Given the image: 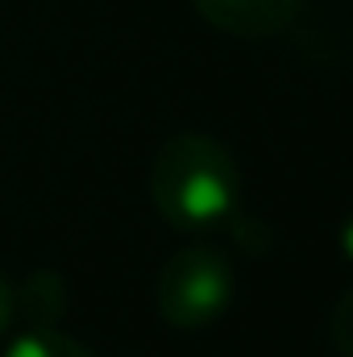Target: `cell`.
Returning <instances> with one entry per match:
<instances>
[{
	"label": "cell",
	"instance_id": "obj_1",
	"mask_svg": "<svg viewBox=\"0 0 353 357\" xmlns=\"http://www.w3.org/2000/svg\"><path fill=\"white\" fill-rule=\"evenodd\" d=\"M237 158L208 133H175L150 162V199L179 233L220 229L237 212Z\"/></svg>",
	"mask_w": 353,
	"mask_h": 357
},
{
	"label": "cell",
	"instance_id": "obj_2",
	"mask_svg": "<svg viewBox=\"0 0 353 357\" xmlns=\"http://www.w3.org/2000/svg\"><path fill=\"white\" fill-rule=\"evenodd\" d=\"M233 291H237L233 266L216 250L191 245V250H179L163 262L158 282H154V303L171 328L204 333L229 312Z\"/></svg>",
	"mask_w": 353,
	"mask_h": 357
},
{
	"label": "cell",
	"instance_id": "obj_3",
	"mask_svg": "<svg viewBox=\"0 0 353 357\" xmlns=\"http://www.w3.org/2000/svg\"><path fill=\"white\" fill-rule=\"evenodd\" d=\"M191 8L200 13V21H208L229 38L262 42L287 33L299 21L303 0H191Z\"/></svg>",
	"mask_w": 353,
	"mask_h": 357
},
{
	"label": "cell",
	"instance_id": "obj_4",
	"mask_svg": "<svg viewBox=\"0 0 353 357\" xmlns=\"http://www.w3.org/2000/svg\"><path fill=\"white\" fill-rule=\"evenodd\" d=\"M17 312L29 320V328H59L67 312V282L59 270H33L17 295Z\"/></svg>",
	"mask_w": 353,
	"mask_h": 357
},
{
	"label": "cell",
	"instance_id": "obj_5",
	"mask_svg": "<svg viewBox=\"0 0 353 357\" xmlns=\"http://www.w3.org/2000/svg\"><path fill=\"white\" fill-rule=\"evenodd\" d=\"M4 357H96L75 337H67L63 328H25Z\"/></svg>",
	"mask_w": 353,
	"mask_h": 357
},
{
	"label": "cell",
	"instance_id": "obj_6",
	"mask_svg": "<svg viewBox=\"0 0 353 357\" xmlns=\"http://www.w3.org/2000/svg\"><path fill=\"white\" fill-rule=\"evenodd\" d=\"M329 333H333V345L341 357H353V291H345L333 307V320H329Z\"/></svg>",
	"mask_w": 353,
	"mask_h": 357
},
{
	"label": "cell",
	"instance_id": "obj_7",
	"mask_svg": "<svg viewBox=\"0 0 353 357\" xmlns=\"http://www.w3.org/2000/svg\"><path fill=\"white\" fill-rule=\"evenodd\" d=\"M13 320H17V291H13V282L0 274V337L13 328Z\"/></svg>",
	"mask_w": 353,
	"mask_h": 357
},
{
	"label": "cell",
	"instance_id": "obj_8",
	"mask_svg": "<svg viewBox=\"0 0 353 357\" xmlns=\"http://www.w3.org/2000/svg\"><path fill=\"white\" fill-rule=\"evenodd\" d=\"M337 245H341V254H345V262L353 266V212H350V220L341 225V233H337Z\"/></svg>",
	"mask_w": 353,
	"mask_h": 357
}]
</instances>
